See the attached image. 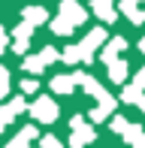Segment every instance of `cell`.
<instances>
[{"mask_svg": "<svg viewBox=\"0 0 145 148\" xmlns=\"http://www.w3.org/2000/svg\"><path fill=\"white\" fill-rule=\"evenodd\" d=\"M21 109H24V100H21V97H18V100H12L6 109H0V130H3V127L12 121V115H18Z\"/></svg>", "mask_w": 145, "mask_h": 148, "instance_id": "6", "label": "cell"}, {"mask_svg": "<svg viewBox=\"0 0 145 148\" xmlns=\"http://www.w3.org/2000/svg\"><path fill=\"white\" fill-rule=\"evenodd\" d=\"M6 45L9 42H6V33H3V27H0V51H6Z\"/></svg>", "mask_w": 145, "mask_h": 148, "instance_id": "18", "label": "cell"}, {"mask_svg": "<svg viewBox=\"0 0 145 148\" xmlns=\"http://www.w3.org/2000/svg\"><path fill=\"white\" fill-rule=\"evenodd\" d=\"M94 12L103 21H115V9H112V0H94Z\"/></svg>", "mask_w": 145, "mask_h": 148, "instance_id": "10", "label": "cell"}, {"mask_svg": "<svg viewBox=\"0 0 145 148\" xmlns=\"http://www.w3.org/2000/svg\"><path fill=\"white\" fill-rule=\"evenodd\" d=\"M85 18H88V15H85V9L76 3V0H64V3H61V15L51 21V30H55V33H70L72 27H79Z\"/></svg>", "mask_w": 145, "mask_h": 148, "instance_id": "1", "label": "cell"}, {"mask_svg": "<svg viewBox=\"0 0 145 148\" xmlns=\"http://www.w3.org/2000/svg\"><path fill=\"white\" fill-rule=\"evenodd\" d=\"M24 21L27 24H42V21H49V12L42 6H27L24 9Z\"/></svg>", "mask_w": 145, "mask_h": 148, "instance_id": "8", "label": "cell"}, {"mask_svg": "<svg viewBox=\"0 0 145 148\" xmlns=\"http://www.w3.org/2000/svg\"><path fill=\"white\" fill-rule=\"evenodd\" d=\"M6 91H9V70L0 66V100L6 97Z\"/></svg>", "mask_w": 145, "mask_h": 148, "instance_id": "14", "label": "cell"}, {"mask_svg": "<svg viewBox=\"0 0 145 148\" xmlns=\"http://www.w3.org/2000/svg\"><path fill=\"white\" fill-rule=\"evenodd\" d=\"M51 60H57V51L55 49H42L39 58H27V60H24V70H27V73H42V66L51 64Z\"/></svg>", "mask_w": 145, "mask_h": 148, "instance_id": "5", "label": "cell"}, {"mask_svg": "<svg viewBox=\"0 0 145 148\" xmlns=\"http://www.w3.org/2000/svg\"><path fill=\"white\" fill-rule=\"evenodd\" d=\"M139 49H142V51H145V36H142V42H139Z\"/></svg>", "mask_w": 145, "mask_h": 148, "instance_id": "20", "label": "cell"}, {"mask_svg": "<svg viewBox=\"0 0 145 148\" xmlns=\"http://www.w3.org/2000/svg\"><path fill=\"white\" fill-rule=\"evenodd\" d=\"M34 136H36V127H24V130L12 139V145H6V148H27V142H30Z\"/></svg>", "mask_w": 145, "mask_h": 148, "instance_id": "11", "label": "cell"}, {"mask_svg": "<svg viewBox=\"0 0 145 148\" xmlns=\"http://www.w3.org/2000/svg\"><path fill=\"white\" fill-rule=\"evenodd\" d=\"M109 79L112 82H124L127 79V64L124 60H112L109 64Z\"/></svg>", "mask_w": 145, "mask_h": 148, "instance_id": "13", "label": "cell"}, {"mask_svg": "<svg viewBox=\"0 0 145 148\" xmlns=\"http://www.w3.org/2000/svg\"><path fill=\"white\" fill-rule=\"evenodd\" d=\"M103 39H106V33H103V30H91L79 45H70V49L64 51V60H67V64H76V60H91V51H94Z\"/></svg>", "mask_w": 145, "mask_h": 148, "instance_id": "2", "label": "cell"}, {"mask_svg": "<svg viewBox=\"0 0 145 148\" xmlns=\"http://www.w3.org/2000/svg\"><path fill=\"white\" fill-rule=\"evenodd\" d=\"M139 109H142V112H145V97H142V100H139Z\"/></svg>", "mask_w": 145, "mask_h": 148, "instance_id": "19", "label": "cell"}, {"mask_svg": "<svg viewBox=\"0 0 145 148\" xmlns=\"http://www.w3.org/2000/svg\"><path fill=\"white\" fill-rule=\"evenodd\" d=\"M72 133H76V136H72V148H85L94 139V130H91L82 118H72Z\"/></svg>", "mask_w": 145, "mask_h": 148, "instance_id": "4", "label": "cell"}, {"mask_svg": "<svg viewBox=\"0 0 145 148\" xmlns=\"http://www.w3.org/2000/svg\"><path fill=\"white\" fill-rule=\"evenodd\" d=\"M42 148H61V142H57L55 136H45L42 139Z\"/></svg>", "mask_w": 145, "mask_h": 148, "instance_id": "16", "label": "cell"}, {"mask_svg": "<svg viewBox=\"0 0 145 148\" xmlns=\"http://www.w3.org/2000/svg\"><path fill=\"white\" fill-rule=\"evenodd\" d=\"M124 45H127V42H124L121 36H115V39H112V42L106 45V51H103V60H106V64H112L118 51H124Z\"/></svg>", "mask_w": 145, "mask_h": 148, "instance_id": "12", "label": "cell"}, {"mask_svg": "<svg viewBox=\"0 0 145 148\" xmlns=\"http://www.w3.org/2000/svg\"><path fill=\"white\" fill-rule=\"evenodd\" d=\"M30 115H34L36 121H42V124H51V121L57 118V106L51 103L49 97H39L34 106H30Z\"/></svg>", "mask_w": 145, "mask_h": 148, "instance_id": "3", "label": "cell"}, {"mask_svg": "<svg viewBox=\"0 0 145 148\" xmlns=\"http://www.w3.org/2000/svg\"><path fill=\"white\" fill-rule=\"evenodd\" d=\"M72 85H76V76H55L51 79V91L55 94H70Z\"/></svg>", "mask_w": 145, "mask_h": 148, "instance_id": "7", "label": "cell"}, {"mask_svg": "<svg viewBox=\"0 0 145 148\" xmlns=\"http://www.w3.org/2000/svg\"><path fill=\"white\" fill-rule=\"evenodd\" d=\"M121 12H127V18H130L133 24H142V21H145V12L136 9V0H121Z\"/></svg>", "mask_w": 145, "mask_h": 148, "instance_id": "9", "label": "cell"}, {"mask_svg": "<svg viewBox=\"0 0 145 148\" xmlns=\"http://www.w3.org/2000/svg\"><path fill=\"white\" fill-rule=\"evenodd\" d=\"M21 91L24 94H34L36 91V82H34V79H24V82H21Z\"/></svg>", "mask_w": 145, "mask_h": 148, "instance_id": "15", "label": "cell"}, {"mask_svg": "<svg viewBox=\"0 0 145 148\" xmlns=\"http://www.w3.org/2000/svg\"><path fill=\"white\" fill-rule=\"evenodd\" d=\"M136 88H139V91L145 88V70H139V76H136Z\"/></svg>", "mask_w": 145, "mask_h": 148, "instance_id": "17", "label": "cell"}]
</instances>
